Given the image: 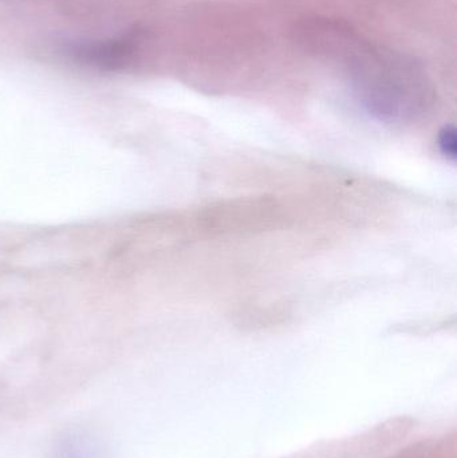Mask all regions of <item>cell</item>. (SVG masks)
<instances>
[{"mask_svg": "<svg viewBox=\"0 0 457 458\" xmlns=\"http://www.w3.org/2000/svg\"><path fill=\"white\" fill-rule=\"evenodd\" d=\"M134 48L136 38L129 34L96 42L72 43L67 48V53L80 64L112 70L125 64Z\"/></svg>", "mask_w": 457, "mask_h": 458, "instance_id": "obj_1", "label": "cell"}, {"mask_svg": "<svg viewBox=\"0 0 457 458\" xmlns=\"http://www.w3.org/2000/svg\"><path fill=\"white\" fill-rule=\"evenodd\" d=\"M456 131L453 126H445L442 131H440L439 137V147L442 149L443 155L447 157H456Z\"/></svg>", "mask_w": 457, "mask_h": 458, "instance_id": "obj_2", "label": "cell"}]
</instances>
